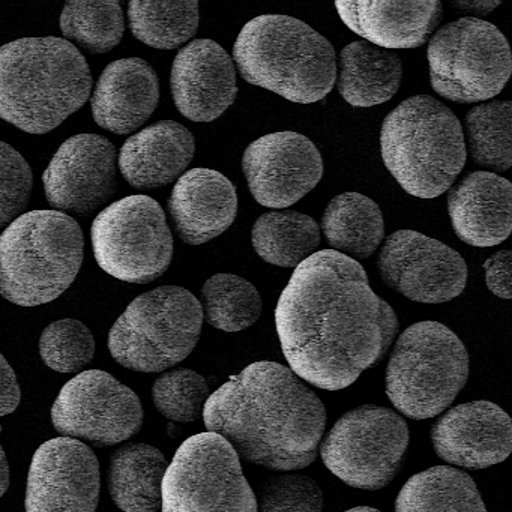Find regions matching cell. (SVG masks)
Returning a JSON list of instances; mask_svg holds the SVG:
<instances>
[{"label": "cell", "mask_w": 512, "mask_h": 512, "mask_svg": "<svg viewBox=\"0 0 512 512\" xmlns=\"http://www.w3.org/2000/svg\"><path fill=\"white\" fill-rule=\"evenodd\" d=\"M275 323L290 370L326 391L349 388L376 367L400 328L361 263L334 250L317 251L295 269Z\"/></svg>", "instance_id": "1"}, {"label": "cell", "mask_w": 512, "mask_h": 512, "mask_svg": "<svg viewBox=\"0 0 512 512\" xmlns=\"http://www.w3.org/2000/svg\"><path fill=\"white\" fill-rule=\"evenodd\" d=\"M100 463L80 440L56 437L32 458L26 512H95L100 500Z\"/></svg>", "instance_id": "15"}, {"label": "cell", "mask_w": 512, "mask_h": 512, "mask_svg": "<svg viewBox=\"0 0 512 512\" xmlns=\"http://www.w3.org/2000/svg\"><path fill=\"white\" fill-rule=\"evenodd\" d=\"M448 212L455 235L487 248L511 235L512 185L493 172H473L448 194Z\"/></svg>", "instance_id": "21"}, {"label": "cell", "mask_w": 512, "mask_h": 512, "mask_svg": "<svg viewBox=\"0 0 512 512\" xmlns=\"http://www.w3.org/2000/svg\"><path fill=\"white\" fill-rule=\"evenodd\" d=\"M83 232L70 215L32 211L0 235V295L20 307L58 299L79 275Z\"/></svg>", "instance_id": "6"}, {"label": "cell", "mask_w": 512, "mask_h": 512, "mask_svg": "<svg viewBox=\"0 0 512 512\" xmlns=\"http://www.w3.org/2000/svg\"><path fill=\"white\" fill-rule=\"evenodd\" d=\"M320 227L310 215L295 211L263 214L251 232L254 250L265 262L298 268L320 245Z\"/></svg>", "instance_id": "29"}, {"label": "cell", "mask_w": 512, "mask_h": 512, "mask_svg": "<svg viewBox=\"0 0 512 512\" xmlns=\"http://www.w3.org/2000/svg\"><path fill=\"white\" fill-rule=\"evenodd\" d=\"M257 512H322L323 493L313 478L281 473L266 479L256 496Z\"/></svg>", "instance_id": "36"}, {"label": "cell", "mask_w": 512, "mask_h": 512, "mask_svg": "<svg viewBox=\"0 0 512 512\" xmlns=\"http://www.w3.org/2000/svg\"><path fill=\"white\" fill-rule=\"evenodd\" d=\"M22 392L7 359L0 353V416H7L19 407Z\"/></svg>", "instance_id": "39"}, {"label": "cell", "mask_w": 512, "mask_h": 512, "mask_svg": "<svg viewBox=\"0 0 512 512\" xmlns=\"http://www.w3.org/2000/svg\"><path fill=\"white\" fill-rule=\"evenodd\" d=\"M40 355L44 364L58 373H80L94 359V335L79 320H58L44 329L40 338Z\"/></svg>", "instance_id": "34"}, {"label": "cell", "mask_w": 512, "mask_h": 512, "mask_svg": "<svg viewBox=\"0 0 512 512\" xmlns=\"http://www.w3.org/2000/svg\"><path fill=\"white\" fill-rule=\"evenodd\" d=\"M455 8L460 13L469 14L470 19L479 20V17L488 16L494 8L499 7L500 2H491V0H463V2H454Z\"/></svg>", "instance_id": "40"}, {"label": "cell", "mask_w": 512, "mask_h": 512, "mask_svg": "<svg viewBox=\"0 0 512 512\" xmlns=\"http://www.w3.org/2000/svg\"><path fill=\"white\" fill-rule=\"evenodd\" d=\"M233 64L239 76L296 104L323 100L337 82L332 44L301 20L262 16L236 38Z\"/></svg>", "instance_id": "4"}, {"label": "cell", "mask_w": 512, "mask_h": 512, "mask_svg": "<svg viewBox=\"0 0 512 512\" xmlns=\"http://www.w3.org/2000/svg\"><path fill=\"white\" fill-rule=\"evenodd\" d=\"M31 166L8 143L0 142V227L10 226L31 199Z\"/></svg>", "instance_id": "37"}, {"label": "cell", "mask_w": 512, "mask_h": 512, "mask_svg": "<svg viewBox=\"0 0 512 512\" xmlns=\"http://www.w3.org/2000/svg\"><path fill=\"white\" fill-rule=\"evenodd\" d=\"M511 263L509 250H500L484 263L485 283L493 295L500 299H511Z\"/></svg>", "instance_id": "38"}, {"label": "cell", "mask_w": 512, "mask_h": 512, "mask_svg": "<svg viewBox=\"0 0 512 512\" xmlns=\"http://www.w3.org/2000/svg\"><path fill=\"white\" fill-rule=\"evenodd\" d=\"M242 170L259 205L286 209L319 185L323 160L310 139L295 131H280L260 137L245 149Z\"/></svg>", "instance_id": "16"}, {"label": "cell", "mask_w": 512, "mask_h": 512, "mask_svg": "<svg viewBox=\"0 0 512 512\" xmlns=\"http://www.w3.org/2000/svg\"><path fill=\"white\" fill-rule=\"evenodd\" d=\"M202 310L209 325L224 332L250 328L262 314L256 287L233 274H217L202 287Z\"/></svg>", "instance_id": "31"}, {"label": "cell", "mask_w": 512, "mask_h": 512, "mask_svg": "<svg viewBox=\"0 0 512 512\" xmlns=\"http://www.w3.org/2000/svg\"><path fill=\"white\" fill-rule=\"evenodd\" d=\"M8 487H10V466H8L4 448L0 446V497L7 493Z\"/></svg>", "instance_id": "41"}, {"label": "cell", "mask_w": 512, "mask_h": 512, "mask_svg": "<svg viewBox=\"0 0 512 512\" xmlns=\"http://www.w3.org/2000/svg\"><path fill=\"white\" fill-rule=\"evenodd\" d=\"M170 86L179 113L193 122L215 121L238 97L233 59L211 40L193 41L176 55Z\"/></svg>", "instance_id": "19"}, {"label": "cell", "mask_w": 512, "mask_h": 512, "mask_svg": "<svg viewBox=\"0 0 512 512\" xmlns=\"http://www.w3.org/2000/svg\"><path fill=\"white\" fill-rule=\"evenodd\" d=\"M511 122V101H490L467 113V143L476 164L496 172L511 169Z\"/></svg>", "instance_id": "33"}, {"label": "cell", "mask_w": 512, "mask_h": 512, "mask_svg": "<svg viewBox=\"0 0 512 512\" xmlns=\"http://www.w3.org/2000/svg\"><path fill=\"white\" fill-rule=\"evenodd\" d=\"M431 443L434 452L452 466L487 469L511 454V418L493 401L458 404L434 422Z\"/></svg>", "instance_id": "18"}, {"label": "cell", "mask_w": 512, "mask_h": 512, "mask_svg": "<svg viewBox=\"0 0 512 512\" xmlns=\"http://www.w3.org/2000/svg\"><path fill=\"white\" fill-rule=\"evenodd\" d=\"M52 422L64 437L112 446L139 433L143 407L136 392L112 374L89 370L61 389L52 407Z\"/></svg>", "instance_id": "13"}, {"label": "cell", "mask_w": 512, "mask_h": 512, "mask_svg": "<svg viewBox=\"0 0 512 512\" xmlns=\"http://www.w3.org/2000/svg\"><path fill=\"white\" fill-rule=\"evenodd\" d=\"M395 512H487L469 473L434 466L413 475L398 493Z\"/></svg>", "instance_id": "28"}, {"label": "cell", "mask_w": 512, "mask_h": 512, "mask_svg": "<svg viewBox=\"0 0 512 512\" xmlns=\"http://www.w3.org/2000/svg\"><path fill=\"white\" fill-rule=\"evenodd\" d=\"M338 92L352 107L379 106L394 98L403 79L400 56L367 41L341 50L337 67Z\"/></svg>", "instance_id": "25"}, {"label": "cell", "mask_w": 512, "mask_h": 512, "mask_svg": "<svg viewBox=\"0 0 512 512\" xmlns=\"http://www.w3.org/2000/svg\"><path fill=\"white\" fill-rule=\"evenodd\" d=\"M322 232L332 250L358 262L373 256L382 244L385 221L374 200L350 191L326 206Z\"/></svg>", "instance_id": "27"}, {"label": "cell", "mask_w": 512, "mask_h": 512, "mask_svg": "<svg viewBox=\"0 0 512 512\" xmlns=\"http://www.w3.org/2000/svg\"><path fill=\"white\" fill-rule=\"evenodd\" d=\"M434 92L460 104L481 103L499 95L511 77V49L505 35L484 20L448 23L427 49Z\"/></svg>", "instance_id": "9"}, {"label": "cell", "mask_w": 512, "mask_h": 512, "mask_svg": "<svg viewBox=\"0 0 512 512\" xmlns=\"http://www.w3.org/2000/svg\"><path fill=\"white\" fill-rule=\"evenodd\" d=\"M202 325V304L193 293L184 287H158L134 299L116 320L109 350L128 370L160 373L190 356Z\"/></svg>", "instance_id": "8"}, {"label": "cell", "mask_w": 512, "mask_h": 512, "mask_svg": "<svg viewBox=\"0 0 512 512\" xmlns=\"http://www.w3.org/2000/svg\"><path fill=\"white\" fill-rule=\"evenodd\" d=\"M409 439L403 416L388 407L364 404L344 413L319 449L323 464L344 484L374 491L394 481Z\"/></svg>", "instance_id": "11"}, {"label": "cell", "mask_w": 512, "mask_h": 512, "mask_svg": "<svg viewBox=\"0 0 512 512\" xmlns=\"http://www.w3.org/2000/svg\"><path fill=\"white\" fill-rule=\"evenodd\" d=\"M196 152L194 136L175 121H161L134 134L122 146V176L137 190L166 187L184 175Z\"/></svg>", "instance_id": "24"}, {"label": "cell", "mask_w": 512, "mask_h": 512, "mask_svg": "<svg viewBox=\"0 0 512 512\" xmlns=\"http://www.w3.org/2000/svg\"><path fill=\"white\" fill-rule=\"evenodd\" d=\"M131 32L146 46L173 50L190 41L199 28L197 2H130Z\"/></svg>", "instance_id": "30"}, {"label": "cell", "mask_w": 512, "mask_h": 512, "mask_svg": "<svg viewBox=\"0 0 512 512\" xmlns=\"http://www.w3.org/2000/svg\"><path fill=\"white\" fill-rule=\"evenodd\" d=\"M377 269L386 286L422 304L452 301L467 284L463 257L454 248L413 230H398L386 239Z\"/></svg>", "instance_id": "14"}, {"label": "cell", "mask_w": 512, "mask_h": 512, "mask_svg": "<svg viewBox=\"0 0 512 512\" xmlns=\"http://www.w3.org/2000/svg\"><path fill=\"white\" fill-rule=\"evenodd\" d=\"M343 512H382V511H379V509H376V508H370V506H358V508L347 509V511H343Z\"/></svg>", "instance_id": "42"}, {"label": "cell", "mask_w": 512, "mask_h": 512, "mask_svg": "<svg viewBox=\"0 0 512 512\" xmlns=\"http://www.w3.org/2000/svg\"><path fill=\"white\" fill-rule=\"evenodd\" d=\"M160 101V82L154 68L139 58L107 65L94 95L92 115L104 130L131 134L146 124Z\"/></svg>", "instance_id": "22"}, {"label": "cell", "mask_w": 512, "mask_h": 512, "mask_svg": "<svg viewBox=\"0 0 512 512\" xmlns=\"http://www.w3.org/2000/svg\"><path fill=\"white\" fill-rule=\"evenodd\" d=\"M344 25L380 49H418L442 22L437 0L427 2H335Z\"/></svg>", "instance_id": "23"}, {"label": "cell", "mask_w": 512, "mask_h": 512, "mask_svg": "<svg viewBox=\"0 0 512 512\" xmlns=\"http://www.w3.org/2000/svg\"><path fill=\"white\" fill-rule=\"evenodd\" d=\"M167 460L148 443H130L113 452L109 466V493L124 512H157Z\"/></svg>", "instance_id": "26"}, {"label": "cell", "mask_w": 512, "mask_h": 512, "mask_svg": "<svg viewBox=\"0 0 512 512\" xmlns=\"http://www.w3.org/2000/svg\"><path fill=\"white\" fill-rule=\"evenodd\" d=\"M98 265L118 280L148 284L166 274L173 259V238L157 200L130 196L100 212L92 224Z\"/></svg>", "instance_id": "12"}, {"label": "cell", "mask_w": 512, "mask_h": 512, "mask_svg": "<svg viewBox=\"0 0 512 512\" xmlns=\"http://www.w3.org/2000/svg\"><path fill=\"white\" fill-rule=\"evenodd\" d=\"M203 419L239 458L292 472L316 461L328 416L319 395L289 367L262 361L209 395Z\"/></svg>", "instance_id": "2"}, {"label": "cell", "mask_w": 512, "mask_h": 512, "mask_svg": "<svg viewBox=\"0 0 512 512\" xmlns=\"http://www.w3.org/2000/svg\"><path fill=\"white\" fill-rule=\"evenodd\" d=\"M161 509L257 512V500L233 446L220 434L208 431L179 446L164 475Z\"/></svg>", "instance_id": "10"}, {"label": "cell", "mask_w": 512, "mask_h": 512, "mask_svg": "<svg viewBox=\"0 0 512 512\" xmlns=\"http://www.w3.org/2000/svg\"><path fill=\"white\" fill-rule=\"evenodd\" d=\"M383 163L410 196L434 199L454 185L467 160L460 121L428 95L398 104L380 131Z\"/></svg>", "instance_id": "5"}, {"label": "cell", "mask_w": 512, "mask_h": 512, "mask_svg": "<svg viewBox=\"0 0 512 512\" xmlns=\"http://www.w3.org/2000/svg\"><path fill=\"white\" fill-rule=\"evenodd\" d=\"M155 407L170 421L194 422L203 415L209 398V385L202 374L188 368L167 371L152 388Z\"/></svg>", "instance_id": "35"}, {"label": "cell", "mask_w": 512, "mask_h": 512, "mask_svg": "<svg viewBox=\"0 0 512 512\" xmlns=\"http://www.w3.org/2000/svg\"><path fill=\"white\" fill-rule=\"evenodd\" d=\"M67 40L92 55L112 52L124 37L125 20L119 2H67L61 14Z\"/></svg>", "instance_id": "32"}, {"label": "cell", "mask_w": 512, "mask_h": 512, "mask_svg": "<svg viewBox=\"0 0 512 512\" xmlns=\"http://www.w3.org/2000/svg\"><path fill=\"white\" fill-rule=\"evenodd\" d=\"M0 433H2V425H0Z\"/></svg>", "instance_id": "43"}, {"label": "cell", "mask_w": 512, "mask_h": 512, "mask_svg": "<svg viewBox=\"0 0 512 512\" xmlns=\"http://www.w3.org/2000/svg\"><path fill=\"white\" fill-rule=\"evenodd\" d=\"M85 56L62 38H23L0 47V118L29 134H46L91 97Z\"/></svg>", "instance_id": "3"}, {"label": "cell", "mask_w": 512, "mask_h": 512, "mask_svg": "<svg viewBox=\"0 0 512 512\" xmlns=\"http://www.w3.org/2000/svg\"><path fill=\"white\" fill-rule=\"evenodd\" d=\"M469 379L463 341L439 322H419L398 337L386 367V395L406 418L445 412Z\"/></svg>", "instance_id": "7"}, {"label": "cell", "mask_w": 512, "mask_h": 512, "mask_svg": "<svg viewBox=\"0 0 512 512\" xmlns=\"http://www.w3.org/2000/svg\"><path fill=\"white\" fill-rule=\"evenodd\" d=\"M47 200L59 212H97L115 197L116 149L106 137L79 134L56 152L44 172Z\"/></svg>", "instance_id": "17"}, {"label": "cell", "mask_w": 512, "mask_h": 512, "mask_svg": "<svg viewBox=\"0 0 512 512\" xmlns=\"http://www.w3.org/2000/svg\"><path fill=\"white\" fill-rule=\"evenodd\" d=\"M169 212L179 238L202 245L223 235L238 215L235 185L211 169H193L176 182Z\"/></svg>", "instance_id": "20"}]
</instances>
